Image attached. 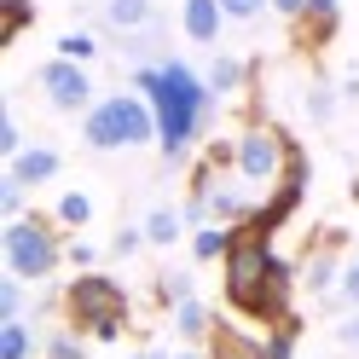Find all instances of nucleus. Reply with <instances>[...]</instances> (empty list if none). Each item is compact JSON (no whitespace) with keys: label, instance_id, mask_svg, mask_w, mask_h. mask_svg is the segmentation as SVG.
<instances>
[{"label":"nucleus","instance_id":"nucleus-1","mask_svg":"<svg viewBox=\"0 0 359 359\" xmlns=\"http://www.w3.org/2000/svg\"><path fill=\"white\" fill-rule=\"evenodd\" d=\"M133 93H140L151 110H156V145H163L168 163L191 151V140L209 128L215 116V93L203 70H191L186 58H163V64H133Z\"/></svg>","mask_w":359,"mask_h":359},{"label":"nucleus","instance_id":"nucleus-2","mask_svg":"<svg viewBox=\"0 0 359 359\" xmlns=\"http://www.w3.org/2000/svg\"><path fill=\"white\" fill-rule=\"evenodd\" d=\"M226 273V307L243 313V319H266L284 325L290 319V290H296V273L278 261L273 238L255 226H232V250L220 261Z\"/></svg>","mask_w":359,"mask_h":359},{"label":"nucleus","instance_id":"nucleus-3","mask_svg":"<svg viewBox=\"0 0 359 359\" xmlns=\"http://www.w3.org/2000/svg\"><path fill=\"white\" fill-rule=\"evenodd\" d=\"M64 313H70L76 336H93V342H116L128 330V290L104 273H81L64 290Z\"/></svg>","mask_w":359,"mask_h":359},{"label":"nucleus","instance_id":"nucleus-4","mask_svg":"<svg viewBox=\"0 0 359 359\" xmlns=\"http://www.w3.org/2000/svg\"><path fill=\"white\" fill-rule=\"evenodd\" d=\"M81 140L93 151H128V145H151L156 140V110L140 93H110L81 116Z\"/></svg>","mask_w":359,"mask_h":359},{"label":"nucleus","instance_id":"nucleus-5","mask_svg":"<svg viewBox=\"0 0 359 359\" xmlns=\"http://www.w3.org/2000/svg\"><path fill=\"white\" fill-rule=\"evenodd\" d=\"M0 255H6V273L12 278H53L58 261H64V243H53V220L41 215H24V220H6L0 226Z\"/></svg>","mask_w":359,"mask_h":359},{"label":"nucleus","instance_id":"nucleus-6","mask_svg":"<svg viewBox=\"0 0 359 359\" xmlns=\"http://www.w3.org/2000/svg\"><path fill=\"white\" fill-rule=\"evenodd\" d=\"M290 145L278 128H266V122H255V128H243L238 140H232V174L243 180V186H273V180L284 174V163H290Z\"/></svg>","mask_w":359,"mask_h":359},{"label":"nucleus","instance_id":"nucleus-7","mask_svg":"<svg viewBox=\"0 0 359 359\" xmlns=\"http://www.w3.org/2000/svg\"><path fill=\"white\" fill-rule=\"evenodd\" d=\"M41 93H47L53 110H81L87 116V110H93V76H87L76 58L58 53V58L41 64Z\"/></svg>","mask_w":359,"mask_h":359},{"label":"nucleus","instance_id":"nucleus-8","mask_svg":"<svg viewBox=\"0 0 359 359\" xmlns=\"http://www.w3.org/2000/svg\"><path fill=\"white\" fill-rule=\"evenodd\" d=\"M290 29H296V47L302 53H325L336 41V29H342V0H307V12Z\"/></svg>","mask_w":359,"mask_h":359},{"label":"nucleus","instance_id":"nucleus-9","mask_svg":"<svg viewBox=\"0 0 359 359\" xmlns=\"http://www.w3.org/2000/svg\"><path fill=\"white\" fill-rule=\"evenodd\" d=\"M226 24H232V18H226L220 0H186V6H180V35H186L191 47H215Z\"/></svg>","mask_w":359,"mask_h":359},{"label":"nucleus","instance_id":"nucleus-10","mask_svg":"<svg viewBox=\"0 0 359 359\" xmlns=\"http://www.w3.org/2000/svg\"><path fill=\"white\" fill-rule=\"evenodd\" d=\"M58 168H64V156H58L53 145H24V156H12V163H6V174L24 180L29 191L47 186V180H58Z\"/></svg>","mask_w":359,"mask_h":359},{"label":"nucleus","instance_id":"nucleus-11","mask_svg":"<svg viewBox=\"0 0 359 359\" xmlns=\"http://www.w3.org/2000/svg\"><path fill=\"white\" fill-rule=\"evenodd\" d=\"M342 273H348V266L336 261V250L319 238V243H313V255H307V266H302V284L313 290V296H325V302H330V290L342 284Z\"/></svg>","mask_w":359,"mask_h":359},{"label":"nucleus","instance_id":"nucleus-12","mask_svg":"<svg viewBox=\"0 0 359 359\" xmlns=\"http://www.w3.org/2000/svg\"><path fill=\"white\" fill-rule=\"evenodd\" d=\"M215 313L203 307V302H197V296H186V302H180L174 307V330L180 336H186V348H203V342H215Z\"/></svg>","mask_w":359,"mask_h":359},{"label":"nucleus","instance_id":"nucleus-13","mask_svg":"<svg viewBox=\"0 0 359 359\" xmlns=\"http://www.w3.org/2000/svg\"><path fill=\"white\" fill-rule=\"evenodd\" d=\"M104 24L122 29V35H140V29L156 24V6L151 0H104Z\"/></svg>","mask_w":359,"mask_h":359},{"label":"nucleus","instance_id":"nucleus-14","mask_svg":"<svg viewBox=\"0 0 359 359\" xmlns=\"http://www.w3.org/2000/svg\"><path fill=\"white\" fill-rule=\"evenodd\" d=\"M203 81H209V93H215V99H226V93H238V87L250 81V64H243V58H232V53H220V58H209Z\"/></svg>","mask_w":359,"mask_h":359},{"label":"nucleus","instance_id":"nucleus-15","mask_svg":"<svg viewBox=\"0 0 359 359\" xmlns=\"http://www.w3.org/2000/svg\"><path fill=\"white\" fill-rule=\"evenodd\" d=\"M35 348H47L35 336L29 319H0V359H35Z\"/></svg>","mask_w":359,"mask_h":359},{"label":"nucleus","instance_id":"nucleus-16","mask_svg":"<svg viewBox=\"0 0 359 359\" xmlns=\"http://www.w3.org/2000/svg\"><path fill=\"white\" fill-rule=\"evenodd\" d=\"M180 232H186V215L168 209V203H156L145 215V243H156V250H168V243H180Z\"/></svg>","mask_w":359,"mask_h":359},{"label":"nucleus","instance_id":"nucleus-17","mask_svg":"<svg viewBox=\"0 0 359 359\" xmlns=\"http://www.w3.org/2000/svg\"><path fill=\"white\" fill-rule=\"evenodd\" d=\"M215 359H266L261 342H250V336H238L232 325H215V342H209Z\"/></svg>","mask_w":359,"mask_h":359},{"label":"nucleus","instance_id":"nucleus-18","mask_svg":"<svg viewBox=\"0 0 359 359\" xmlns=\"http://www.w3.org/2000/svg\"><path fill=\"white\" fill-rule=\"evenodd\" d=\"M232 250V226H197L191 232V261H226Z\"/></svg>","mask_w":359,"mask_h":359},{"label":"nucleus","instance_id":"nucleus-19","mask_svg":"<svg viewBox=\"0 0 359 359\" xmlns=\"http://www.w3.org/2000/svg\"><path fill=\"white\" fill-rule=\"evenodd\" d=\"M53 220H58V226H87V220H93V197H87V191H64Z\"/></svg>","mask_w":359,"mask_h":359},{"label":"nucleus","instance_id":"nucleus-20","mask_svg":"<svg viewBox=\"0 0 359 359\" xmlns=\"http://www.w3.org/2000/svg\"><path fill=\"white\" fill-rule=\"evenodd\" d=\"M336 104H342V93H336L330 81H313V87H307V122H330Z\"/></svg>","mask_w":359,"mask_h":359},{"label":"nucleus","instance_id":"nucleus-21","mask_svg":"<svg viewBox=\"0 0 359 359\" xmlns=\"http://www.w3.org/2000/svg\"><path fill=\"white\" fill-rule=\"evenodd\" d=\"M0 12H6V35H0V41L12 47V41L35 24V0H0Z\"/></svg>","mask_w":359,"mask_h":359},{"label":"nucleus","instance_id":"nucleus-22","mask_svg":"<svg viewBox=\"0 0 359 359\" xmlns=\"http://www.w3.org/2000/svg\"><path fill=\"white\" fill-rule=\"evenodd\" d=\"M261 353H266V359H296V319L273 325V336L261 342Z\"/></svg>","mask_w":359,"mask_h":359},{"label":"nucleus","instance_id":"nucleus-23","mask_svg":"<svg viewBox=\"0 0 359 359\" xmlns=\"http://www.w3.org/2000/svg\"><path fill=\"white\" fill-rule=\"evenodd\" d=\"M24 180H12V174H0V215L6 220H24Z\"/></svg>","mask_w":359,"mask_h":359},{"label":"nucleus","instance_id":"nucleus-24","mask_svg":"<svg viewBox=\"0 0 359 359\" xmlns=\"http://www.w3.org/2000/svg\"><path fill=\"white\" fill-rule=\"evenodd\" d=\"M24 302H29L24 296V278L6 273V278H0V319H24Z\"/></svg>","mask_w":359,"mask_h":359},{"label":"nucleus","instance_id":"nucleus-25","mask_svg":"<svg viewBox=\"0 0 359 359\" xmlns=\"http://www.w3.org/2000/svg\"><path fill=\"white\" fill-rule=\"evenodd\" d=\"M145 250V226H116V238H110V255L128 261V255H140Z\"/></svg>","mask_w":359,"mask_h":359},{"label":"nucleus","instance_id":"nucleus-26","mask_svg":"<svg viewBox=\"0 0 359 359\" xmlns=\"http://www.w3.org/2000/svg\"><path fill=\"white\" fill-rule=\"evenodd\" d=\"M0 156H6V163H12V156H24V128H18L12 110L0 116Z\"/></svg>","mask_w":359,"mask_h":359},{"label":"nucleus","instance_id":"nucleus-27","mask_svg":"<svg viewBox=\"0 0 359 359\" xmlns=\"http://www.w3.org/2000/svg\"><path fill=\"white\" fill-rule=\"evenodd\" d=\"M220 6H226L232 24H255L261 12H273V0H220Z\"/></svg>","mask_w":359,"mask_h":359},{"label":"nucleus","instance_id":"nucleus-28","mask_svg":"<svg viewBox=\"0 0 359 359\" xmlns=\"http://www.w3.org/2000/svg\"><path fill=\"white\" fill-rule=\"evenodd\" d=\"M58 53H64V58H76V64H81V58H99V41H93V35H81V29H76V35H64V41H58Z\"/></svg>","mask_w":359,"mask_h":359},{"label":"nucleus","instance_id":"nucleus-29","mask_svg":"<svg viewBox=\"0 0 359 359\" xmlns=\"http://www.w3.org/2000/svg\"><path fill=\"white\" fill-rule=\"evenodd\" d=\"M186 296H197V290H191V278H186V273H168V278H163V302H168V307H180Z\"/></svg>","mask_w":359,"mask_h":359},{"label":"nucleus","instance_id":"nucleus-30","mask_svg":"<svg viewBox=\"0 0 359 359\" xmlns=\"http://www.w3.org/2000/svg\"><path fill=\"white\" fill-rule=\"evenodd\" d=\"M47 359H87V348L76 336H47Z\"/></svg>","mask_w":359,"mask_h":359},{"label":"nucleus","instance_id":"nucleus-31","mask_svg":"<svg viewBox=\"0 0 359 359\" xmlns=\"http://www.w3.org/2000/svg\"><path fill=\"white\" fill-rule=\"evenodd\" d=\"M64 261H70L76 273H93V261H99V250H93V243H64Z\"/></svg>","mask_w":359,"mask_h":359},{"label":"nucleus","instance_id":"nucleus-32","mask_svg":"<svg viewBox=\"0 0 359 359\" xmlns=\"http://www.w3.org/2000/svg\"><path fill=\"white\" fill-rule=\"evenodd\" d=\"M336 302H348V307L359 313V261H353L348 273H342V284H336Z\"/></svg>","mask_w":359,"mask_h":359},{"label":"nucleus","instance_id":"nucleus-33","mask_svg":"<svg viewBox=\"0 0 359 359\" xmlns=\"http://www.w3.org/2000/svg\"><path fill=\"white\" fill-rule=\"evenodd\" d=\"M336 336H342V348H359V313H348V319H342V330H336Z\"/></svg>","mask_w":359,"mask_h":359},{"label":"nucleus","instance_id":"nucleus-34","mask_svg":"<svg viewBox=\"0 0 359 359\" xmlns=\"http://www.w3.org/2000/svg\"><path fill=\"white\" fill-rule=\"evenodd\" d=\"M273 12H278V18H290V24H296V18L307 12V0H273Z\"/></svg>","mask_w":359,"mask_h":359},{"label":"nucleus","instance_id":"nucleus-35","mask_svg":"<svg viewBox=\"0 0 359 359\" xmlns=\"http://www.w3.org/2000/svg\"><path fill=\"white\" fill-rule=\"evenodd\" d=\"M174 359H215V353H209V348H180Z\"/></svg>","mask_w":359,"mask_h":359},{"label":"nucleus","instance_id":"nucleus-36","mask_svg":"<svg viewBox=\"0 0 359 359\" xmlns=\"http://www.w3.org/2000/svg\"><path fill=\"white\" fill-rule=\"evenodd\" d=\"M128 359H174V353H163V348H145V353H128Z\"/></svg>","mask_w":359,"mask_h":359}]
</instances>
